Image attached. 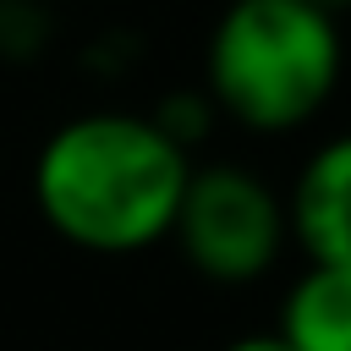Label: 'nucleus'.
Instances as JSON below:
<instances>
[{
  "mask_svg": "<svg viewBox=\"0 0 351 351\" xmlns=\"http://www.w3.org/2000/svg\"><path fill=\"white\" fill-rule=\"evenodd\" d=\"M307 5H318V11H329L335 22H340V11H351V0H307Z\"/></svg>",
  "mask_w": 351,
  "mask_h": 351,
  "instance_id": "9",
  "label": "nucleus"
},
{
  "mask_svg": "<svg viewBox=\"0 0 351 351\" xmlns=\"http://www.w3.org/2000/svg\"><path fill=\"white\" fill-rule=\"evenodd\" d=\"M346 66L340 22L307 0H230L203 44V93L247 132L307 126Z\"/></svg>",
  "mask_w": 351,
  "mask_h": 351,
  "instance_id": "2",
  "label": "nucleus"
},
{
  "mask_svg": "<svg viewBox=\"0 0 351 351\" xmlns=\"http://www.w3.org/2000/svg\"><path fill=\"white\" fill-rule=\"evenodd\" d=\"M285 230L307 252V269H351V132L302 159L285 192Z\"/></svg>",
  "mask_w": 351,
  "mask_h": 351,
  "instance_id": "4",
  "label": "nucleus"
},
{
  "mask_svg": "<svg viewBox=\"0 0 351 351\" xmlns=\"http://www.w3.org/2000/svg\"><path fill=\"white\" fill-rule=\"evenodd\" d=\"M274 329L291 351H351V269H307L285 291Z\"/></svg>",
  "mask_w": 351,
  "mask_h": 351,
  "instance_id": "5",
  "label": "nucleus"
},
{
  "mask_svg": "<svg viewBox=\"0 0 351 351\" xmlns=\"http://www.w3.org/2000/svg\"><path fill=\"white\" fill-rule=\"evenodd\" d=\"M55 38V11L44 0H0V60L27 66L49 49Z\"/></svg>",
  "mask_w": 351,
  "mask_h": 351,
  "instance_id": "6",
  "label": "nucleus"
},
{
  "mask_svg": "<svg viewBox=\"0 0 351 351\" xmlns=\"http://www.w3.org/2000/svg\"><path fill=\"white\" fill-rule=\"evenodd\" d=\"M186 176L192 154H181L148 115L88 110L38 143L33 203L77 252L126 258L170 236Z\"/></svg>",
  "mask_w": 351,
  "mask_h": 351,
  "instance_id": "1",
  "label": "nucleus"
},
{
  "mask_svg": "<svg viewBox=\"0 0 351 351\" xmlns=\"http://www.w3.org/2000/svg\"><path fill=\"white\" fill-rule=\"evenodd\" d=\"M170 236L203 280L252 285L280 263L291 241L285 197L247 165H192Z\"/></svg>",
  "mask_w": 351,
  "mask_h": 351,
  "instance_id": "3",
  "label": "nucleus"
},
{
  "mask_svg": "<svg viewBox=\"0 0 351 351\" xmlns=\"http://www.w3.org/2000/svg\"><path fill=\"white\" fill-rule=\"evenodd\" d=\"M219 351H291V346L280 340V329H258V335H241V340H230Z\"/></svg>",
  "mask_w": 351,
  "mask_h": 351,
  "instance_id": "8",
  "label": "nucleus"
},
{
  "mask_svg": "<svg viewBox=\"0 0 351 351\" xmlns=\"http://www.w3.org/2000/svg\"><path fill=\"white\" fill-rule=\"evenodd\" d=\"M148 121L181 148V154H192L197 143H208V132H214V121H219V110H214V99L203 93V88H176V93H165L154 110H148Z\"/></svg>",
  "mask_w": 351,
  "mask_h": 351,
  "instance_id": "7",
  "label": "nucleus"
}]
</instances>
